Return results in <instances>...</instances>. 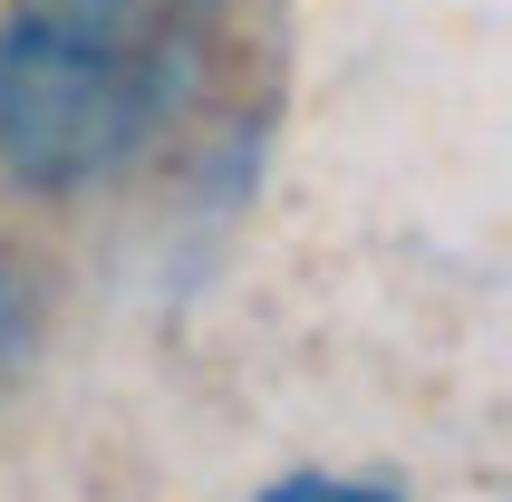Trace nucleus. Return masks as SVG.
I'll list each match as a JSON object with an SVG mask.
<instances>
[{"label": "nucleus", "mask_w": 512, "mask_h": 502, "mask_svg": "<svg viewBox=\"0 0 512 502\" xmlns=\"http://www.w3.org/2000/svg\"><path fill=\"white\" fill-rule=\"evenodd\" d=\"M261 502H387V493H368V483H339V474H290V483H271Z\"/></svg>", "instance_id": "2"}, {"label": "nucleus", "mask_w": 512, "mask_h": 502, "mask_svg": "<svg viewBox=\"0 0 512 502\" xmlns=\"http://www.w3.org/2000/svg\"><path fill=\"white\" fill-rule=\"evenodd\" d=\"M203 0H29L0 39V145L39 184L116 165L184 78Z\"/></svg>", "instance_id": "1"}]
</instances>
